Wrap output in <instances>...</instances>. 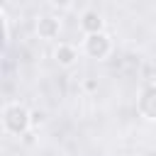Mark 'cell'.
<instances>
[{
	"instance_id": "obj_1",
	"label": "cell",
	"mask_w": 156,
	"mask_h": 156,
	"mask_svg": "<svg viewBox=\"0 0 156 156\" xmlns=\"http://www.w3.org/2000/svg\"><path fill=\"white\" fill-rule=\"evenodd\" d=\"M29 124H32V112L24 105L12 102V105L5 107V112H2V127H5V132H10V134H24L29 129Z\"/></svg>"
},
{
	"instance_id": "obj_2",
	"label": "cell",
	"mask_w": 156,
	"mask_h": 156,
	"mask_svg": "<svg viewBox=\"0 0 156 156\" xmlns=\"http://www.w3.org/2000/svg\"><path fill=\"white\" fill-rule=\"evenodd\" d=\"M83 51L90 56V58H107L110 51H112V41L105 32H93V34H85V41H83Z\"/></svg>"
},
{
	"instance_id": "obj_3",
	"label": "cell",
	"mask_w": 156,
	"mask_h": 156,
	"mask_svg": "<svg viewBox=\"0 0 156 156\" xmlns=\"http://www.w3.org/2000/svg\"><path fill=\"white\" fill-rule=\"evenodd\" d=\"M136 110H139L141 117L156 122V83H154V85H146V88L141 90V95H139V100H136Z\"/></svg>"
},
{
	"instance_id": "obj_4",
	"label": "cell",
	"mask_w": 156,
	"mask_h": 156,
	"mask_svg": "<svg viewBox=\"0 0 156 156\" xmlns=\"http://www.w3.org/2000/svg\"><path fill=\"white\" fill-rule=\"evenodd\" d=\"M58 32H61V22H58L56 17H51V15H44V17L37 22V34H39L41 39H56Z\"/></svg>"
},
{
	"instance_id": "obj_5",
	"label": "cell",
	"mask_w": 156,
	"mask_h": 156,
	"mask_svg": "<svg viewBox=\"0 0 156 156\" xmlns=\"http://www.w3.org/2000/svg\"><path fill=\"white\" fill-rule=\"evenodd\" d=\"M80 27H83V32H85V34L102 32L105 20H102V15H100L98 10H85V12H83V17H80Z\"/></svg>"
},
{
	"instance_id": "obj_6",
	"label": "cell",
	"mask_w": 156,
	"mask_h": 156,
	"mask_svg": "<svg viewBox=\"0 0 156 156\" xmlns=\"http://www.w3.org/2000/svg\"><path fill=\"white\" fill-rule=\"evenodd\" d=\"M54 56H56V63H58V66L71 68V66L78 61V49H76L73 44H58L56 51H54Z\"/></svg>"
},
{
	"instance_id": "obj_7",
	"label": "cell",
	"mask_w": 156,
	"mask_h": 156,
	"mask_svg": "<svg viewBox=\"0 0 156 156\" xmlns=\"http://www.w3.org/2000/svg\"><path fill=\"white\" fill-rule=\"evenodd\" d=\"M7 46V20H5V12L0 10V54L5 51Z\"/></svg>"
},
{
	"instance_id": "obj_8",
	"label": "cell",
	"mask_w": 156,
	"mask_h": 156,
	"mask_svg": "<svg viewBox=\"0 0 156 156\" xmlns=\"http://www.w3.org/2000/svg\"><path fill=\"white\" fill-rule=\"evenodd\" d=\"M51 5L58 7V10H68V7L73 5V0H51Z\"/></svg>"
},
{
	"instance_id": "obj_9",
	"label": "cell",
	"mask_w": 156,
	"mask_h": 156,
	"mask_svg": "<svg viewBox=\"0 0 156 156\" xmlns=\"http://www.w3.org/2000/svg\"><path fill=\"white\" fill-rule=\"evenodd\" d=\"M0 2H2V0H0Z\"/></svg>"
}]
</instances>
